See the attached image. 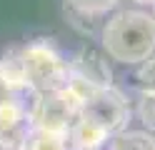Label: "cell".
I'll return each mask as SVG.
<instances>
[{
  "label": "cell",
  "instance_id": "obj_1",
  "mask_svg": "<svg viewBox=\"0 0 155 150\" xmlns=\"http://www.w3.org/2000/svg\"><path fill=\"white\" fill-rule=\"evenodd\" d=\"M103 48L125 65L143 63L155 50V18L140 10H123L103 28Z\"/></svg>",
  "mask_w": 155,
  "mask_h": 150
},
{
  "label": "cell",
  "instance_id": "obj_2",
  "mask_svg": "<svg viewBox=\"0 0 155 150\" xmlns=\"http://www.w3.org/2000/svg\"><path fill=\"white\" fill-rule=\"evenodd\" d=\"M20 55L25 70V85L35 93L58 90L70 75L68 60H63V55L48 40H35V43L20 48Z\"/></svg>",
  "mask_w": 155,
  "mask_h": 150
},
{
  "label": "cell",
  "instance_id": "obj_3",
  "mask_svg": "<svg viewBox=\"0 0 155 150\" xmlns=\"http://www.w3.org/2000/svg\"><path fill=\"white\" fill-rule=\"evenodd\" d=\"M78 115L93 120V123L100 125L108 135H113V133H120L125 128V123H128V118H130V108H128V100L110 85V88L98 90V93L80 108Z\"/></svg>",
  "mask_w": 155,
  "mask_h": 150
},
{
  "label": "cell",
  "instance_id": "obj_4",
  "mask_svg": "<svg viewBox=\"0 0 155 150\" xmlns=\"http://www.w3.org/2000/svg\"><path fill=\"white\" fill-rule=\"evenodd\" d=\"M28 118H30L33 128L65 133L70 128V123L75 120V113L68 108L60 90H45V93H35V100H33V108L28 113Z\"/></svg>",
  "mask_w": 155,
  "mask_h": 150
},
{
  "label": "cell",
  "instance_id": "obj_5",
  "mask_svg": "<svg viewBox=\"0 0 155 150\" xmlns=\"http://www.w3.org/2000/svg\"><path fill=\"white\" fill-rule=\"evenodd\" d=\"M30 128V118L18 103L3 108L0 110V150H23Z\"/></svg>",
  "mask_w": 155,
  "mask_h": 150
},
{
  "label": "cell",
  "instance_id": "obj_6",
  "mask_svg": "<svg viewBox=\"0 0 155 150\" xmlns=\"http://www.w3.org/2000/svg\"><path fill=\"white\" fill-rule=\"evenodd\" d=\"M68 65H70V73L73 75L93 83L98 90L113 85V70L108 65V60H105L103 53H98V50H93V48L80 50V53H78Z\"/></svg>",
  "mask_w": 155,
  "mask_h": 150
},
{
  "label": "cell",
  "instance_id": "obj_7",
  "mask_svg": "<svg viewBox=\"0 0 155 150\" xmlns=\"http://www.w3.org/2000/svg\"><path fill=\"white\" fill-rule=\"evenodd\" d=\"M65 140L70 150H98L105 140H108V133L95 125L93 120L75 115V120L70 123V128L65 130Z\"/></svg>",
  "mask_w": 155,
  "mask_h": 150
},
{
  "label": "cell",
  "instance_id": "obj_8",
  "mask_svg": "<svg viewBox=\"0 0 155 150\" xmlns=\"http://www.w3.org/2000/svg\"><path fill=\"white\" fill-rule=\"evenodd\" d=\"M0 78H3L10 88H15V90L28 88L25 85V70H23L20 48H10V50L3 53V58H0Z\"/></svg>",
  "mask_w": 155,
  "mask_h": 150
},
{
  "label": "cell",
  "instance_id": "obj_9",
  "mask_svg": "<svg viewBox=\"0 0 155 150\" xmlns=\"http://www.w3.org/2000/svg\"><path fill=\"white\" fill-rule=\"evenodd\" d=\"M23 150H70V148H68L65 133H53V130H43V128H30Z\"/></svg>",
  "mask_w": 155,
  "mask_h": 150
},
{
  "label": "cell",
  "instance_id": "obj_10",
  "mask_svg": "<svg viewBox=\"0 0 155 150\" xmlns=\"http://www.w3.org/2000/svg\"><path fill=\"white\" fill-rule=\"evenodd\" d=\"M110 150H155V138L140 130L118 133L110 140Z\"/></svg>",
  "mask_w": 155,
  "mask_h": 150
},
{
  "label": "cell",
  "instance_id": "obj_11",
  "mask_svg": "<svg viewBox=\"0 0 155 150\" xmlns=\"http://www.w3.org/2000/svg\"><path fill=\"white\" fill-rule=\"evenodd\" d=\"M68 5L83 15H100L118 5V0H68Z\"/></svg>",
  "mask_w": 155,
  "mask_h": 150
},
{
  "label": "cell",
  "instance_id": "obj_12",
  "mask_svg": "<svg viewBox=\"0 0 155 150\" xmlns=\"http://www.w3.org/2000/svg\"><path fill=\"white\" fill-rule=\"evenodd\" d=\"M135 78H138L140 93H155V55H150L148 60H143Z\"/></svg>",
  "mask_w": 155,
  "mask_h": 150
},
{
  "label": "cell",
  "instance_id": "obj_13",
  "mask_svg": "<svg viewBox=\"0 0 155 150\" xmlns=\"http://www.w3.org/2000/svg\"><path fill=\"white\" fill-rule=\"evenodd\" d=\"M138 118L145 128L155 130V93H140L138 100Z\"/></svg>",
  "mask_w": 155,
  "mask_h": 150
},
{
  "label": "cell",
  "instance_id": "obj_14",
  "mask_svg": "<svg viewBox=\"0 0 155 150\" xmlns=\"http://www.w3.org/2000/svg\"><path fill=\"white\" fill-rule=\"evenodd\" d=\"M15 95H18V90L10 88L3 78H0V110L8 108V105H13V103H15Z\"/></svg>",
  "mask_w": 155,
  "mask_h": 150
},
{
  "label": "cell",
  "instance_id": "obj_15",
  "mask_svg": "<svg viewBox=\"0 0 155 150\" xmlns=\"http://www.w3.org/2000/svg\"><path fill=\"white\" fill-rule=\"evenodd\" d=\"M135 3H155V0H135Z\"/></svg>",
  "mask_w": 155,
  "mask_h": 150
},
{
  "label": "cell",
  "instance_id": "obj_16",
  "mask_svg": "<svg viewBox=\"0 0 155 150\" xmlns=\"http://www.w3.org/2000/svg\"><path fill=\"white\" fill-rule=\"evenodd\" d=\"M153 5H155V3H153ZM153 18H155V15H153Z\"/></svg>",
  "mask_w": 155,
  "mask_h": 150
}]
</instances>
